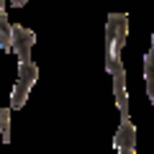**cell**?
<instances>
[{
	"label": "cell",
	"mask_w": 154,
	"mask_h": 154,
	"mask_svg": "<svg viewBox=\"0 0 154 154\" xmlns=\"http://www.w3.org/2000/svg\"><path fill=\"white\" fill-rule=\"evenodd\" d=\"M26 3H28V0H11V5H13V8H23Z\"/></svg>",
	"instance_id": "ba28073f"
},
{
	"label": "cell",
	"mask_w": 154,
	"mask_h": 154,
	"mask_svg": "<svg viewBox=\"0 0 154 154\" xmlns=\"http://www.w3.org/2000/svg\"><path fill=\"white\" fill-rule=\"evenodd\" d=\"M128 41V16L108 13L105 21V72L113 77V98L121 110V121H131L128 116V90H126V67H123V46Z\"/></svg>",
	"instance_id": "6da1fadb"
},
{
	"label": "cell",
	"mask_w": 154,
	"mask_h": 154,
	"mask_svg": "<svg viewBox=\"0 0 154 154\" xmlns=\"http://www.w3.org/2000/svg\"><path fill=\"white\" fill-rule=\"evenodd\" d=\"M0 136L3 144H11V108H0Z\"/></svg>",
	"instance_id": "52a82bcc"
},
{
	"label": "cell",
	"mask_w": 154,
	"mask_h": 154,
	"mask_svg": "<svg viewBox=\"0 0 154 154\" xmlns=\"http://www.w3.org/2000/svg\"><path fill=\"white\" fill-rule=\"evenodd\" d=\"M144 82H146V95L154 105V44L144 54Z\"/></svg>",
	"instance_id": "277c9868"
},
{
	"label": "cell",
	"mask_w": 154,
	"mask_h": 154,
	"mask_svg": "<svg viewBox=\"0 0 154 154\" xmlns=\"http://www.w3.org/2000/svg\"><path fill=\"white\" fill-rule=\"evenodd\" d=\"M152 44H154V36H152Z\"/></svg>",
	"instance_id": "30bf717a"
},
{
	"label": "cell",
	"mask_w": 154,
	"mask_h": 154,
	"mask_svg": "<svg viewBox=\"0 0 154 154\" xmlns=\"http://www.w3.org/2000/svg\"><path fill=\"white\" fill-rule=\"evenodd\" d=\"M38 80V67L33 62H18V82H26V85H36Z\"/></svg>",
	"instance_id": "5b68a950"
},
{
	"label": "cell",
	"mask_w": 154,
	"mask_h": 154,
	"mask_svg": "<svg viewBox=\"0 0 154 154\" xmlns=\"http://www.w3.org/2000/svg\"><path fill=\"white\" fill-rule=\"evenodd\" d=\"M0 13H5V0H0Z\"/></svg>",
	"instance_id": "9c48e42d"
},
{
	"label": "cell",
	"mask_w": 154,
	"mask_h": 154,
	"mask_svg": "<svg viewBox=\"0 0 154 154\" xmlns=\"http://www.w3.org/2000/svg\"><path fill=\"white\" fill-rule=\"evenodd\" d=\"M113 149L116 154H136V126L131 121H121L113 136Z\"/></svg>",
	"instance_id": "3957f363"
},
{
	"label": "cell",
	"mask_w": 154,
	"mask_h": 154,
	"mask_svg": "<svg viewBox=\"0 0 154 154\" xmlns=\"http://www.w3.org/2000/svg\"><path fill=\"white\" fill-rule=\"evenodd\" d=\"M33 44H36V33H33L31 28L21 26V23H13V28H11V46H13V51H16L18 62H31Z\"/></svg>",
	"instance_id": "7a4b0ae2"
},
{
	"label": "cell",
	"mask_w": 154,
	"mask_h": 154,
	"mask_svg": "<svg viewBox=\"0 0 154 154\" xmlns=\"http://www.w3.org/2000/svg\"><path fill=\"white\" fill-rule=\"evenodd\" d=\"M11 28H13V23L8 21V16L5 13H0V49L5 51H13V46H11Z\"/></svg>",
	"instance_id": "8992f818"
}]
</instances>
